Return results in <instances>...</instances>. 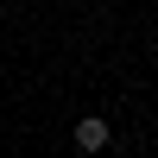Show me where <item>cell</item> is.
Segmentation results:
<instances>
[{
    "mask_svg": "<svg viewBox=\"0 0 158 158\" xmlns=\"http://www.w3.org/2000/svg\"><path fill=\"white\" fill-rule=\"evenodd\" d=\"M108 120H101V114H82V120H76V152H101V146H108Z\"/></svg>",
    "mask_w": 158,
    "mask_h": 158,
    "instance_id": "6da1fadb",
    "label": "cell"
}]
</instances>
